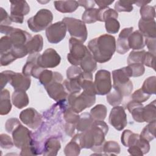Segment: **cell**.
<instances>
[{"mask_svg": "<svg viewBox=\"0 0 156 156\" xmlns=\"http://www.w3.org/2000/svg\"><path fill=\"white\" fill-rule=\"evenodd\" d=\"M107 108L104 105L98 104L90 110V115L94 121H104L107 116Z\"/></svg>", "mask_w": 156, "mask_h": 156, "instance_id": "34", "label": "cell"}, {"mask_svg": "<svg viewBox=\"0 0 156 156\" xmlns=\"http://www.w3.org/2000/svg\"><path fill=\"white\" fill-rule=\"evenodd\" d=\"M133 32V27L123 29L119 34L118 38L116 41V51L119 54H124L130 49L129 46V37Z\"/></svg>", "mask_w": 156, "mask_h": 156, "instance_id": "19", "label": "cell"}, {"mask_svg": "<svg viewBox=\"0 0 156 156\" xmlns=\"http://www.w3.org/2000/svg\"><path fill=\"white\" fill-rule=\"evenodd\" d=\"M133 2L132 1H118L116 2L115 5V11H116L117 12H130L133 10Z\"/></svg>", "mask_w": 156, "mask_h": 156, "instance_id": "47", "label": "cell"}, {"mask_svg": "<svg viewBox=\"0 0 156 156\" xmlns=\"http://www.w3.org/2000/svg\"><path fill=\"white\" fill-rule=\"evenodd\" d=\"M94 120L90 113H83L80 115L79 121L76 124V128L78 132H83L91 127Z\"/></svg>", "mask_w": 156, "mask_h": 156, "instance_id": "28", "label": "cell"}, {"mask_svg": "<svg viewBox=\"0 0 156 156\" xmlns=\"http://www.w3.org/2000/svg\"><path fill=\"white\" fill-rule=\"evenodd\" d=\"M20 119L25 125L32 129H37L42 121L40 114L33 108H27L20 114Z\"/></svg>", "mask_w": 156, "mask_h": 156, "instance_id": "16", "label": "cell"}, {"mask_svg": "<svg viewBox=\"0 0 156 156\" xmlns=\"http://www.w3.org/2000/svg\"><path fill=\"white\" fill-rule=\"evenodd\" d=\"M118 17V13L115 10L111 8L99 9V20L98 21L101 22H105L107 19L110 18H114L117 19Z\"/></svg>", "mask_w": 156, "mask_h": 156, "instance_id": "41", "label": "cell"}, {"mask_svg": "<svg viewBox=\"0 0 156 156\" xmlns=\"http://www.w3.org/2000/svg\"><path fill=\"white\" fill-rule=\"evenodd\" d=\"M10 18L12 22L21 24L24 16L30 12V7L26 1H10Z\"/></svg>", "mask_w": 156, "mask_h": 156, "instance_id": "13", "label": "cell"}, {"mask_svg": "<svg viewBox=\"0 0 156 156\" xmlns=\"http://www.w3.org/2000/svg\"><path fill=\"white\" fill-rule=\"evenodd\" d=\"M79 65L81 69L85 72L93 73L97 68V62L90 51L81 60Z\"/></svg>", "mask_w": 156, "mask_h": 156, "instance_id": "29", "label": "cell"}, {"mask_svg": "<svg viewBox=\"0 0 156 156\" xmlns=\"http://www.w3.org/2000/svg\"><path fill=\"white\" fill-rule=\"evenodd\" d=\"M13 104L19 109L26 107L29 102V97L26 91L20 90H15L12 96Z\"/></svg>", "mask_w": 156, "mask_h": 156, "instance_id": "23", "label": "cell"}, {"mask_svg": "<svg viewBox=\"0 0 156 156\" xmlns=\"http://www.w3.org/2000/svg\"><path fill=\"white\" fill-rule=\"evenodd\" d=\"M60 147L61 144L59 140L57 138L50 137L44 144L43 154L44 155H57Z\"/></svg>", "mask_w": 156, "mask_h": 156, "instance_id": "22", "label": "cell"}, {"mask_svg": "<svg viewBox=\"0 0 156 156\" xmlns=\"http://www.w3.org/2000/svg\"><path fill=\"white\" fill-rule=\"evenodd\" d=\"M143 119L144 122H151L156 121V105L155 101L143 107Z\"/></svg>", "mask_w": 156, "mask_h": 156, "instance_id": "30", "label": "cell"}, {"mask_svg": "<svg viewBox=\"0 0 156 156\" xmlns=\"http://www.w3.org/2000/svg\"><path fill=\"white\" fill-rule=\"evenodd\" d=\"M94 85L96 94H107L112 88L110 72L105 69L99 70L96 73Z\"/></svg>", "mask_w": 156, "mask_h": 156, "instance_id": "11", "label": "cell"}, {"mask_svg": "<svg viewBox=\"0 0 156 156\" xmlns=\"http://www.w3.org/2000/svg\"><path fill=\"white\" fill-rule=\"evenodd\" d=\"M123 96L116 90L114 89L110 91L106 96V99L108 103L113 107L119 105L122 101Z\"/></svg>", "mask_w": 156, "mask_h": 156, "instance_id": "38", "label": "cell"}, {"mask_svg": "<svg viewBox=\"0 0 156 156\" xmlns=\"http://www.w3.org/2000/svg\"><path fill=\"white\" fill-rule=\"evenodd\" d=\"M69 53L67 55L68 62L73 66H79L90 51L82 43L74 38L69 39Z\"/></svg>", "mask_w": 156, "mask_h": 156, "instance_id": "10", "label": "cell"}, {"mask_svg": "<svg viewBox=\"0 0 156 156\" xmlns=\"http://www.w3.org/2000/svg\"><path fill=\"white\" fill-rule=\"evenodd\" d=\"M149 2H151V1H134L133 4H136L137 6L138 7H143L144 5H147V4H149Z\"/></svg>", "mask_w": 156, "mask_h": 156, "instance_id": "61", "label": "cell"}, {"mask_svg": "<svg viewBox=\"0 0 156 156\" xmlns=\"http://www.w3.org/2000/svg\"><path fill=\"white\" fill-rule=\"evenodd\" d=\"M88 49L98 63L109 61L116 51L115 38L109 34H104L90 40Z\"/></svg>", "mask_w": 156, "mask_h": 156, "instance_id": "2", "label": "cell"}, {"mask_svg": "<svg viewBox=\"0 0 156 156\" xmlns=\"http://www.w3.org/2000/svg\"><path fill=\"white\" fill-rule=\"evenodd\" d=\"M156 77L151 76L147 78L143 82L141 89L146 94L151 95L155 94Z\"/></svg>", "mask_w": 156, "mask_h": 156, "instance_id": "37", "label": "cell"}, {"mask_svg": "<svg viewBox=\"0 0 156 156\" xmlns=\"http://www.w3.org/2000/svg\"><path fill=\"white\" fill-rule=\"evenodd\" d=\"M10 16L2 8H0V24L1 26H9L12 23Z\"/></svg>", "mask_w": 156, "mask_h": 156, "instance_id": "55", "label": "cell"}, {"mask_svg": "<svg viewBox=\"0 0 156 156\" xmlns=\"http://www.w3.org/2000/svg\"><path fill=\"white\" fill-rule=\"evenodd\" d=\"M63 117L66 123L76 125V124L79 121L80 115H79L78 113L74 112L71 108L68 107V108H67L64 112Z\"/></svg>", "mask_w": 156, "mask_h": 156, "instance_id": "46", "label": "cell"}, {"mask_svg": "<svg viewBox=\"0 0 156 156\" xmlns=\"http://www.w3.org/2000/svg\"><path fill=\"white\" fill-rule=\"evenodd\" d=\"M113 88L118 91L122 96H129L133 90V83L130 80L132 77V70L129 66L112 71Z\"/></svg>", "mask_w": 156, "mask_h": 156, "instance_id": "4", "label": "cell"}, {"mask_svg": "<svg viewBox=\"0 0 156 156\" xmlns=\"http://www.w3.org/2000/svg\"><path fill=\"white\" fill-rule=\"evenodd\" d=\"M39 55V53H35L29 55L22 71L23 74L24 76L27 77L32 76L34 78L38 79L40 73L44 69V68L40 67L37 63V60Z\"/></svg>", "mask_w": 156, "mask_h": 156, "instance_id": "17", "label": "cell"}, {"mask_svg": "<svg viewBox=\"0 0 156 156\" xmlns=\"http://www.w3.org/2000/svg\"><path fill=\"white\" fill-rule=\"evenodd\" d=\"M77 3L79 6L83 7L86 10L92 9L95 5L94 1H78Z\"/></svg>", "mask_w": 156, "mask_h": 156, "instance_id": "59", "label": "cell"}, {"mask_svg": "<svg viewBox=\"0 0 156 156\" xmlns=\"http://www.w3.org/2000/svg\"><path fill=\"white\" fill-rule=\"evenodd\" d=\"M26 46L28 54L39 53L43 46V37L40 35H35L27 42Z\"/></svg>", "mask_w": 156, "mask_h": 156, "instance_id": "24", "label": "cell"}, {"mask_svg": "<svg viewBox=\"0 0 156 156\" xmlns=\"http://www.w3.org/2000/svg\"><path fill=\"white\" fill-rule=\"evenodd\" d=\"M109 123L117 130L121 131L127 124V115L124 108L121 106H115L110 111Z\"/></svg>", "mask_w": 156, "mask_h": 156, "instance_id": "15", "label": "cell"}, {"mask_svg": "<svg viewBox=\"0 0 156 156\" xmlns=\"http://www.w3.org/2000/svg\"><path fill=\"white\" fill-rule=\"evenodd\" d=\"M151 95L145 93L141 88L136 90L132 94V100L139 103L144 102L149 99Z\"/></svg>", "mask_w": 156, "mask_h": 156, "instance_id": "50", "label": "cell"}, {"mask_svg": "<svg viewBox=\"0 0 156 156\" xmlns=\"http://www.w3.org/2000/svg\"><path fill=\"white\" fill-rule=\"evenodd\" d=\"M139 136L140 135L135 133L130 130H125L121 135V141L125 147H129L135 144Z\"/></svg>", "mask_w": 156, "mask_h": 156, "instance_id": "33", "label": "cell"}, {"mask_svg": "<svg viewBox=\"0 0 156 156\" xmlns=\"http://www.w3.org/2000/svg\"><path fill=\"white\" fill-rule=\"evenodd\" d=\"M114 1H94L95 4H98L99 9H104L108 7V5H110Z\"/></svg>", "mask_w": 156, "mask_h": 156, "instance_id": "60", "label": "cell"}, {"mask_svg": "<svg viewBox=\"0 0 156 156\" xmlns=\"http://www.w3.org/2000/svg\"><path fill=\"white\" fill-rule=\"evenodd\" d=\"M12 47V42L9 36L5 35L1 37L0 40V54L10 51Z\"/></svg>", "mask_w": 156, "mask_h": 156, "instance_id": "48", "label": "cell"}, {"mask_svg": "<svg viewBox=\"0 0 156 156\" xmlns=\"http://www.w3.org/2000/svg\"><path fill=\"white\" fill-rule=\"evenodd\" d=\"M54 72L49 69H44L40 73L38 79H39L41 84L45 87L50 83L54 80Z\"/></svg>", "mask_w": 156, "mask_h": 156, "instance_id": "44", "label": "cell"}, {"mask_svg": "<svg viewBox=\"0 0 156 156\" xmlns=\"http://www.w3.org/2000/svg\"><path fill=\"white\" fill-rule=\"evenodd\" d=\"M63 76L58 72H54V80L48 85L44 87L48 94L49 97L55 101H61L65 100L68 94L62 83Z\"/></svg>", "mask_w": 156, "mask_h": 156, "instance_id": "9", "label": "cell"}, {"mask_svg": "<svg viewBox=\"0 0 156 156\" xmlns=\"http://www.w3.org/2000/svg\"><path fill=\"white\" fill-rule=\"evenodd\" d=\"M16 58L13 55L11 51H9L7 53L1 54L0 63L1 66H7L15 61Z\"/></svg>", "mask_w": 156, "mask_h": 156, "instance_id": "52", "label": "cell"}, {"mask_svg": "<svg viewBox=\"0 0 156 156\" xmlns=\"http://www.w3.org/2000/svg\"><path fill=\"white\" fill-rule=\"evenodd\" d=\"M155 38H145V45L147 46L149 52L155 55Z\"/></svg>", "mask_w": 156, "mask_h": 156, "instance_id": "57", "label": "cell"}, {"mask_svg": "<svg viewBox=\"0 0 156 156\" xmlns=\"http://www.w3.org/2000/svg\"><path fill=\"white\" fill-rule=\"evenodd\" d=\"M143 107L142 103H139L132 100L127 105V108L132 114L133 119L138 122H144L143 119Z\"/></svg>", "mask_w": 156, "mask_h": 156, "instance_id": "25", "label": "cell"}, {"mask_svg": "<svg viewBox=\"0 0 156 156\" xmlns=\"http://www.w3.org/2000/svg\"><path fill=\"white\" fill-rule=\"evenodd\" d=\"M139 31L145 38H156L155 21L143 20L140 19L138 22Z\"/></svg>", "mask_w": 156, "mask_h": 156, "instance_id": "20", "label": "cell"}, {"mask_svg": "<svg viewBox=\"0 0 156 156\" xmlns=\"http://www.w3.org/2000/svg\"><path fill=\"white\" fill-rule=\"evenodd\" d=\"M108 130V127L104 121H94L90 129L76 134L72 139L76 141L82 149L101 152V147Z\"/></svg>", "mask_w": 156, "mask_h": 156, "instance_id": "1", "label": "cell"}, {"mask_svg": "<svg viewBox=\"0 0 156 156\" xmlns=\"http://www.w3.org/2000/svg\"><path fill=\"white\" fill-rule=\"evenodd\" d=\"M54 3L55 9L61 13H72L79 7L76 1H58Z\"/></svg>", "mask_w": 156, "mask_h": 156, "instance_id": "26", "label": "cell"}, {"mask_svg": "<svg viewBox=\"0 0 156 156\" xmlns=\"http://www.w3.org/2000/svg\"><path fill=\"white\" fill-rule=\"evenodd\" d=\"M121 149L119 144L115 141H104L101 147V152L105 153V155L119 154Z\"/></svg>", "mask_w": 156, "mask_h": 156, "instance_id": "31", "label": "cell"}, {"mask_svg": "<svg viewBox=\"0 0 156 156\" xmlns=\"http://www.w3.org/2000/svg\"><path fill=\"white\" fill-rule=\"evenodd\" d=\"M155 55L150 52H145L143 59V65L155 69Z\"/></svg>", "mask_w": 156, "mask_h": 156, "instance_id": "53", "label": "cell"}, {"mask_svg": "<svg viewBox=\"0 0 156 156\" xmlns=\"http://www.w3.org/2000/svg\"><path fill=\"white\" fill-rule=\"evenodd\" d=\"M12 71H4L1 73L0 77V83H1V90L4 89V87L6 85V84L9 82L10 74Z\"/></svg>", "mask_w": 156, "mask_h": 156, "instance_id": "56", "label": "cell"}, {"mask_svg": "<svg viewBox=\"0 0 156 156\" xmlns=\"http://www.w3.org/2000/svg\"><path fill=\"white\" fill-rule=\"evenodd\" d=\"M83 70L81 69L80 67L78 66H71L68 68L66 70V76L68 79L72 80V79H80L81 76L83 73Z\"/></svg>", "mask_w": 156, "mask_h": 156, "instance_id": "45", "label": "cell"}, {"mask_svg": "<svg viewBox=\"0 0 156 156\" xmlns=\"http://www.w3.org/2000/svg\"><path fill=\"white\" fill-rule=\"evenodd\" d=\"M141 15V19L143 20H153L155 16V7L146 5L141 7L140 10Z\"/></svg>", "mask_w": 156, "mask_h": 156, "instance_id": "40", "label": "cell"}, {"mask_svg": "<svg viewBox=\"0 0 156 156\" xmlns=\"http://www.w3.org/2000/svg\"><path fill=\"white\" fill-rule=\"evenodd\" d=\"M132 70V77H140L142 76L145 71L144 65L141 63H133L128 65Z\"/></svg>", "mask_w": 156, "mask_h": 156, "instance_id": "51", "label": "cell"}, {"mask_svg": "<svg viewBox=\"0 0 156 156\" xmlns=\"http://www.w3.org/2000/svg\"><path fill=\"white\" fill-rule=\"evenodd\" d=\"M53 20L52 12L46 9L39 10L37 13L27 20L29 29L34 32H38L46 29Z\"/></svg>", "mask_w": 156, "mask_h": 156, "instance_id": "6", "label": "cell"}, {"mask_svg": "<svg viewBox=\"0 0 156 156\" xmlns=\"http://www.w3.org/2000/svg\"><path fill=\"white\" fill-rule=\"evenodd\" d=\"M155 122L156 121H154L149 122V124L144 127L140 135L143 138L149 142L153 140L155 137Z\"/></svg>", "mask_w": 156, "mask_h": 156, "instance_id": "35", "label": "cell"}, {"mask_svg": "<svg viewBox=\"0 0 156 156\" xmlns=\"http://www.w3.org/2000/svg\"><path fill=\"white\" fill-rule=\"evenodd\" d=\"M127 151L132 155L141 156L143 155V153L141 149L138 146H137L136 145H133V146L129 147Z\"/></svg>", "mask_w": 156, "mask_h": 156, "instance_id": "58", "label": "cell"}, {"mask_svg": "<svg viewBox=\"0 0 156 156\" xmlns=\"http://www.w3.org/2000/svg\"><path fill=\"white\" fill-rule=\"evenodd\" d=\"M65 23L71 38H74L80 42L83 43L88 36L87 29L82 20L71 17H65L62 19Z\"/></svg>", "mask_w": 156, "mask_h": 156, "instance_id": "8", "label": "cell"}, {"mask_svg": "<svg viewBox=\"0 0 156 156\" xmlns=\"http://www.w3.org/2000/svg\"><path fill=\"white\" fill-rule=\"evenodd\" d=\"M0 32L10 37L13 45L10 51L16 59L23 58L28 54L26 45L32 38L30 34L21 29L1 25Z\"/></svg>", "mask_w": 156, "mask_h": 156, "instance_id": "3", "label": "cell"}, {"mask_svg": "<svg viewBox=\"0 0 156 156\" xmlns=\"http://www.w3.org/2000/svg\"><path fill=\"white\" fill-rule=\"evenodd\" d=\"M82 149L79 144L72 139L71 141L66 144L64 149V153L67 156H74L78 155L80 152V150Z\"/></svg>", "mask_w": 156, "mask_h": 156, "instance_id": "39", "label": "cell"}, {"mask_svg": "<svg viewBox=\"0 0 156 156\" xmlns=\"http://www.w3.org/2000/svg\"><path fill=\"white\" fill-rule=\"evenodd\" d=\"M67 98L68 107L77 113L91 107L96 101V95L89 94L83 91L79 94L69 93Z\"/></svg>", "mask_w": 156, "mask_h": 156, "instance_id": "5", "label": "cell"}, {"mask_svg": "<svg viewBox=\"0 0 156 156\" xmlns=\"http://www.w3.org/2000/svg\"><path fill=\"white\" fill-rule=\"evenodd\" d=\"M80 86L83 91L91 95H96L93 80L84 79L81 82Z\"/></svg>", "mask_w": 156, "mask_h": 156, "instance_id": "49", "label": "cell"}, {"mask_svg": "<svg viewBox=\"0 0 156 156\" xmlns=\"http://www.w3.org/2000/svg\"><path fill=\"white\" fill-rule=\"evenodd\" d=\"M128 43L130 49L140 50L145 46V37L139 30H135L129 36Z\"/></svg>", "mask_w": 156, "mask_h": 156, "instance_id": "21", "label": "cell"}, {"mask_svg": "<svg viewBox=\"0 0 156 156\" xmlns=\"http://www.w3.org/2000/svg\"><path fill=\"white\" fill-rule=\"evenodd\" d=\"M99 9H89L84 11L82 16V21L84 23H94L99 20Z\"/></svg>", "mask_w": 156, "mask_h": 156, "instance_id": "32", "label": "cell"}, {"mask_svg": "<svg viewBox=\"0 0 156 156\" xmlns=\"http://www.w3.org/2000/svg\"><path fill=\"white\" fill-rule=\"evenodd\" d=\"M61 61V57L57 51L52 48H48L42 54H40L38 60V65L45 69L54 68L58 66Z\"/></svg>", "mask_w": 156, "mask_h": 156, "instance_id": "14", "label": "cell"}, {"mask_svg": "<svg viewBox=\"0 0 156 156\" xmlns=\"http://www.w3.org/2000/svg\"><path fill=\"white\" fill-rule=\"evenodd\" d=\"M66 90L69 93H79L82 88L79 80L77 79H66L63 83Z\"/></svg>", "mask_w": 156, "mask_h": 156, "instance_id": "36", "label": "cell"}, {"mask_svg": "<svg viewBox=\"0 0 156 156\" xmlns=\"http://www.w3.org/2000/svg\"><path fill=\"white\" fill-rule=\"evenodd\" d=\"M105 27L106 31L110 34H117L119 31L120 24L117 19L110 18L105 21Z\"/></svg>", "mask_w": 156, "mask_h": 156, "instance_id": "43", "label": "cell"}, {"mask_svg": "<svg viewBox=\"0 0 156 156\" xmlns=\"http://www.w3.org/2000/svg\"><path fill=\"white\" fill-rule=\"evenodd\" d=\"M13 141L15 146L21 149L34 146L32 133L27 128L23 126L20 122L12 130Z\"/></svg>", "mask_w": 156, "mask_h": 156, "instance_id": "7", "label": "cell"}, {"mask_svg": "<svg viewBox=\"0 0 156 156\" xmlns=\"http://www.w3.org/2000/svg\"><path fill=\"white\" fill-rule=\"evenodd\" d=\"M145 52L146 51L144 50H142L140 51H132V52H130L127 58L128 65L133 63H141L143 65V59Z\"/></svg>", "mask_w": 156, "mask_h": 156, "instance_id": "42", "label": "cell"}, {"mask_svg": "<svg viewBox=\"0 0 156 156\" xmlns=\"http://www.w3.org/2000/svg\"><path fill=\"white\" fill-rule=\"evenodd\" d=\"M9 83L15 90L26 91L30 88L31 80L30 77L26 76L23 73L12 71Z\"/></svg>", "mask_w": 156, "mask_h": 156, "instance_id": "18", "label": "cell"}, {"mask_svg": "<svg viewBox=\"0 0 156 156\" xmlns=\"http://www.w3.org/2000/svg\"><path fill=\"white\" fill-rule=\"evenodd\" d=\"M0 99V114L1 115H7L12 110L10 95L8 90H2Z\"/></svg>", "mask_w": 156, "mask_h": 156, "instance_id": "27", "label": "cell"}, {"mask_svg": "<svg viewBox=\"0 0 156 156\" xmlns=\"http://www.w3.org/2000/svg\"><path fill=\"white\" fill-rule=\"evenodd\" d=\"M66 30V24L62 21L51 24L45 32L48 41L52 44L58 43L65 38Z\"/></svg>", "mask_w": 156, "mask_h": 156, "instance_id": "12", "label": "cell"}, {"mask_svg": "<svg viewBox=\"0 0 156 156\" xmlns=\"http://www.w3.org/2000/svg\"><path fill=\"white\" fill-rule=\"evenodd\" d=\"M13 143L10 136L6 134H1L0 135V144L3 149H10L13 146Z\"/></svg>", "mask_w": 156, "mask_h": 156, "instance_id": "54", "label": "cell"}]
</instances>
